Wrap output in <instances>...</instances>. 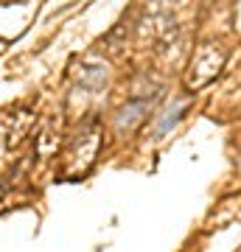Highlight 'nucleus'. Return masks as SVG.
I'll return each instance as SVG.
<instances>
[{"instance_id": "obj_1", "label": "nucleus", "mask_w": 241, "mask_h": 252, "mask_svg": "<svg viewBox=\"0 0 241 252\" xmlns=\"http://www.w3.org/2000/svg\"><path fill=\"white\" fill-rule=\"evenodd\" d=\"M182 112H185V104H177L174 109H169V112H166V118L157 124V135H166L171 126H177V121L182 118Z\"/></svg>"}]
</instances>
